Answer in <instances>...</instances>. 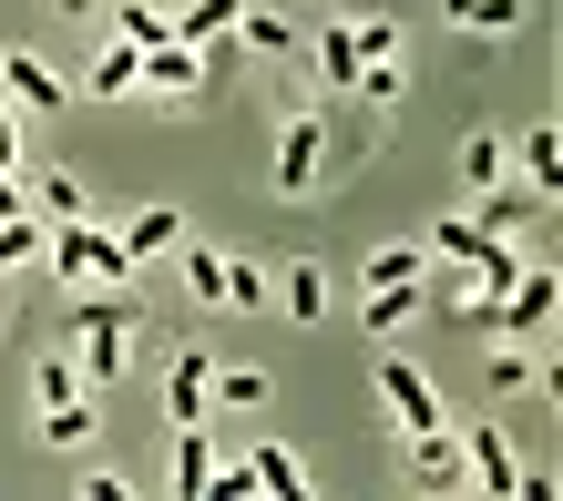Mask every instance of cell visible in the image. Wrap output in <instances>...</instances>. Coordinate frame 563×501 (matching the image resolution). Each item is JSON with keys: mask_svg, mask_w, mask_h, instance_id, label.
Listing matches in <instances>:
<instances>
[{"mask_svg": "<svg viewBox=\"0 0 563 501\" xmlns=\"http://www.w3.org/2000/svg\"><path fill=\"white\" fill-rule=\"evenodd\" d=\"M42 256H52V277L62 287H92V277H123V236H103V225H82V215H62V225H42Z\"/></svg>", "mask_w": 563, "mask_h": 501, "instance_id": "cell-1", "label": "cell"}, {"mask_svg": "<svg viewBox=\"0 0 563 501\" xmlns=\"http://www.w3.org/2000/svg\"><path fill=\"white\" fill-rule=\"evenodd\" d=\"M82 430H92V399H82V369H73V358H42V441H52V450H73Z\"/></svg>", "mask_w": 563, "mask_h": 501, "instance_id": "cell-2", "label": "cell"}, {"mask_svg": "<svg viewBox=\"0 0 563 501\" xmlns=\"http://www.w3.org/2000/svg\"><path fill=\"white\" fill-rule=\"evenodd\" d=\"M318 175H328V113L308 103V113H287V144H277V194H318Z\"/></svg>", "mask_w": 563, "mask_h": 501, "instance_id": "cell-3", "label": "cell"}, {"mask_svg": "<svg viewBox=\"0 0 563 501\" xmlns=\"http://www.w3.org/2000/svg\"><path fill=\"white\" fill-rule=\"evenodd\" d=\"M123 338H134V308L92 297V308H82V369H92V389H103V379L123 369Z\"/></svg>", "mask_w": 563, "mask_h": 501, "instance_id": "cell-4", "label": "cell"}, {"mask_svg": "<svg viewBox=\"0 0 563 501\" xmlns=\"http://www.w3.org/2000/svg\"><path fill=\"white\" fill-rule=\"evenodd\" d=\"M379 399L400 410V430H410V441H420V430H441V389H430L410 358H379Z\"/></svg>", "mask_w": 563, "mask_h": 501, "instance_id": "cell-5", "label": "cell"}, {"mask_svg": "<svg viewBox=\"0 0 563 501\" xmlns=\"http://www.w3.org/2000/svg\"><path fill=\"white\" fill-rule=\"evenodd\" d=\"M461 471H472L482 491H522V471H512V441H503V420H472V430H461Z\"/></svg>", "mask_w": 563, "mask_h": 501, "instance_id": "cell-6", "label": "cell"}, {"mask_svg": "<svg viewBox=\"0 0 563 501\" xmlns=\"http://www.w3.org/2000/svg\"><path fill=\"white\" fill-rule=\"evenodd\" d=\"M553 308H563V277H553V266H522V277H512V297L492 308V327H543Z\"/></svg>", "mask_w": 563, "mask_h": 501, "instance_id": "cell-7", "label": "cell"}, {"mask_svg": "<svg viewBox=\"0 0 563 501\" xmlns=\"http://www.w3.org/2000/svg\"><path fill=\"white\" fill-rule=\"evenodd\" d=\"M134 82H154V92H195V82H206V52H195V42H154V52H134Z\"/></svg>", "mask_w": 563, "mask_h": 501, "instance_id": "cell-8", "label": "cell"}, {"mask_svg": "<svg viewBox=\"0 0 563 501\" xmlns=\"http://www.w3.org/2000/svg\"><path fill=\"white\" fill-rule=\"evenodd\" d=\"M164 410H175V420H206V410H216V358H206V348H185V358H175V379H164Z\"/></svg>", "mask_w": 563, "mask_h": 501, "instance_id": "cell-9", "label": "cell"}, {"mask_svg": "<svg viewBox=\"0 0 563 501\" xmlns=\"http://www.w3.org/2000/svg\"><path fill=\"white\" fill-rule=\"evenodd\" d=\"M277 308H287L297 327H328V266H318V256H297L287 277H277Z\"/></svg>", "mask_w": 563, "mask_h": 501, "instance_id": "cell-10", "label": "cell"}, {"mask_svg": "<svg viewBox=\"0 0 563 501\" xmlns=\"http://www.w3.org/2000/svg\"><path fill=\"white\" fill-rule=\"evenodd\" d=\"M0 82H11V92H21V103H31V113H52V103H62V92H73V82H62V73H52V62H31V52H0Z\"/></svg>", "mask_w": 563, "mask_h": 501, "instance_id": "cell-11", "label": "cell"}, {"mask_svg": "<svg viewBox=\"0 0 563 501\" xmlns=\"http://www.w3.org/2000/svg\"><path fill=\"white\" fill-rule=\"evenodd\" d=\"M236 11H246V0H185V11H175V42H195V52H216L225 31H236Z\"/></svg>", "mask_w": 563, "mask_h": 501, "instance_id": "cell-12", "label": "cell"}, {"mask_svg": "<svg viewBox=\"0 0 563 501\" xmlns=\"http://www.w3.org/2000/svg\"><path fill=\"white\" fill-rule=\"evenodd\" d=\"M533 215H543V185H533V194H503V185H482V215H472V225H482V236H522Z\"/></svg>", "mask_w": 563, "mask_h": 501, "instance_id": "cell-13", "label": "cell"}, {"mask_svg": "<svg viewBox=\"0 0 563 501\" xmlns=\"http://www.w3.org/2000/svg\"><path fill=\"white\" fill-rule=\"evenodd\" d=\"M164 246H185V225H175V205H144L134 225H123V256H164Z\"/></svg>", "mask_w": 563, "mask_h": 501, "instance_id": "cell-14", "label": "cell"}, {"mask_svg": "<svg viewBox=\"0 0 563 501\" xmlns=\"http://www.w3.org/2000/svg\"><path fill=\"white\" fill-rule=\"evenodd\" d=\"M410 471H420L430 491H451V481H461V441H441V430H420V441H410Z\"/></svg>", "mask_w": 563, "mask_h": 501, "instance_id": "cell-15", "label": "cell"}, {"mask_svg": "<svg viewBox=\"0 0 563 501\" xmlns=\"http://www.w3.org/2000/svg\"><path fill=\"white\" fill-rule=\"evenodd\" d=\"M236 31H246V52H256V62H287V52H297L287 11H236Z\"/></svg>", "mask_w": 563, "mask_h": 501, "instance_id": "cell-16", "label": "cell"}, {"mask_svg": "<svg viewBox=\"0 0 563 501\" xmlns=\"http://www.w3.org/2000/svg\"><path fill=\"white\" fill-rule=\"evenodd\" d=\"M103 11H113V31H123V42H134V52L175 42V21H164V11H144V0H103Z\"/></svg>", "mask_w": 563, "mask_h": 501, "instance_id": "cell-17", "label": "cell"}, {"mask_svg": "<svg viewBox=\"0 0 563 501\" xmlns=\"http://www.w3.org/2000/svg\"><path fill=\"white\" fill-rule=\"evenodd\" d=\"M21 256H42V215H31V205H11V215H0V277H11Z\"/></svg>", "mask_w": 563, "mask_h": 501, "instance_id": "cell-18", "label": "cell"}, {"mask_svg": "<svg viewBox=\"0 0 563 501\" xmlns=\"http://www.w3.org/2000/svg\"><path fill=\"white\" fill-rule=\"evenodd\" d=\"M246 471H256V481H267L277 501H297V491H308V471H297V450H277V441H267V450H256V460H246Z\"/></svg>", "mask_w": 563, "mask_h": 501, "instance_id": "cell-19", "label": "cell"}, {"mask_svg": "<svg viewBox=\"0 0 563 501\" xmlns=\"http://www.w3.org/2000/svg\"><path fill=\"white\" fill-rule=\"evenodd\" d=\"M318 73H328V92H358V42H349V31L318 42Z\"/></svg>", "mask_w": 563, "mask_h": 501, "instance_id": "cell-20", "label": "cell"}, {"mask_svg": "<svg viewBox=\"0 0 563 501\" xmlns=\"http://www.w3.org/2000/svg\"><path fill=\"white\" fill-rule=\"evenodd\" d=\"M31 215H42V225L82 215V185H73V175H42V185H31Z\"/></svg>", "mask_w": 563, "mask_h": 501, "instance_id": "cell-21", "label": "cell"}, {"mask_svg": "<svg viewBox=\"0 0 563 501\" xmlns=\"http://www.w3.org/2000/svg\"><path fill=\"white\" fill-rule=\"evenodd\" d=\"M522 175H533V185L553 194V175H563V144H553V123H533V133H522Z\"/></svg>", "mask_w": 563, "mask_h": 501, "instance_id": "cell-22", "label": "cell"}, {"mask_svg": "<svg viewBox=\"0 0 563 501\" xmlns=\"http://www.w3.org/2000/svg\"><path fill=\"white\" fill-rule=\"evenodd\" d=\"M216 399L225 410H267V369H216Z\"/></svg>", "mask_w": 563, "mask_h": 501, "instance_id": "cell-23", "label": "cell"}, {"mask_svg": "<svg viewBox=\"0 0 563 501\" xmlns=\"http://www.w3.org/2000/svg\"><path fill=\"white\" fill-rule=\"evenodd\" d=\"M185 277H195L206 308H225V256H216V246H185Z\"/></svg>", "mask_w": 563, "mask_h": 501, "instance_id": "cell-24", "label": "cell"}, {"mask_svg": "<svg viewBox=\"0 0 563 501\" xmlns=\"http://www.w3.org/2000/svg\"><path fill=\"white\" fill-rule=\"evenodd\" d=\"M410 308H420V277H410V287H369V327H379V338H389Z\"/></svg>", "mask_w": 563, "mask_h": 501, "instance_id": "cell-25", "label": "cell"}, {"mask_svg": "<svg viewBox=\"0 0 563 501\" xmlns=\"http://www.w3.org/2000/svg\"><path fill=\"white\" fill-rule=\"evenodd\" d=\"M420 256H430V246H379V256H369V287H410Z\"/></svg>", "mask_w": 563, "mask_h": 501, "instance_id": "cell-26", "label": "cell"}, {"mask_svg": "<svg viewBox=\"0 0 563 501\" xmlns=\"http://www.w3.org/2000/svg\"><path fill=\"white\" fill-rule=\"evenodd\" d=\"M358 92H369V103H400V92H410V62H358Z\"/></svg>", "mask_w": 563, "mask_h": 501, "instance_id": "cell-27", "label": "cell"}, {"mask_svg": "<svg viewBox=\"0 0 563 501\" xmlns=\"http://www.w3.org/2000/svg\"><path fill=\"white\" fill-rule=\"evenodd\" d=\"M461 175H472V194L503 185V144H492V133H472V144H461Z\"/></svg>", "mask_w": 563, "mask_h": 501, "instance_id": "cell-28", "label": "cell"}, {"mask_svg": "<svg viewBox=\"0 0 563 501\" xmlns=\"http://www.w3.org/2000/svg\"><path fill=\"white\" fill-rule=\"evenodd\" d=\"M543 379V358H522V348H492V399H503V389H533Z\"/></svg>", "mask_w": 563, "mask_h": 501, "instance_id": "cell-29", "label": "cell"}, {"mask_svg": "<svg viewBox=\"0 0 563 501\" xmlns=\"http://www.w3.org/2000/svg\"><path fill=\"white\" fill-rule=\"evenodd\" d=\"M349 42H358V62H400V21H358Z\"/></svg>", "mask_w": 563, "mask_h": 501, "instance_id": "cell-30", "label": "cell"}, {"mask_svg": "<svg viewBox=\"0 0 563 501\" xmlns=\"http://www.w3.org/2000/svg\"><path fill=\"white\" fill-rule=\"evenodd\" d=\"M430 246H441V256H461V266H472V246H482V225H472V215H441V225H430Z\"/></svg>", "mask_w": 563, "mask_h": 501, "instance_id": "cell-31", "label": "cell"}, {"mask_svg": "<svg viewBox=\"0 0 563 501\" xmlns=\"http://www.w3.org/2000/svg\"><path fill=\"white\" fill-rule=\"evenodd\" d=\"M451 11L472 21V31H512V21H522V0H451Z\"/></svg>", "mask_w": 563, "mask_h": 501, "instance_id": "cell-32", "label": "cell"}, {"mask_svg": "<svg viewBox=\"0 0 563 501\" xmlns=\"http://www.w3.org/2000/svg\"><path fill=\"white\" fill-rule=\"evenodd\" d=\"M92 92H134V42H123V52H103V62H92Z\"/></svg>", "mask_w": 563, "mask_h": 501, "instance_id": "cell-33", "label": "cell"}, {"mask_svg": "<svg viewBox=\"0 0 563 501\" xmlns=\"http://www.w3.org/2000/svg\"><path fill=\"white\" fill-rule=\"evenodd\" d=\"M0 164H21V144H11V103H0Z\"/></svg>", "mask_w": 563, "mask_h": 501, "instance_id": "cell-34", "label": "cell"}, {"mask_svg": "<svg viewBox=\"0 0 563 501\" xmlns=\"http://www.w3.org/2000/svg\"><path fill=\"white\" fill-rule=\"evenodd\" d=\"M52 11H73V21H92V11H103V0H52Z\"/></svg>", "mask_w": 563, "mask_h": 501, "instance_id": "cell-35", "label": "cell"}]
</instances>
